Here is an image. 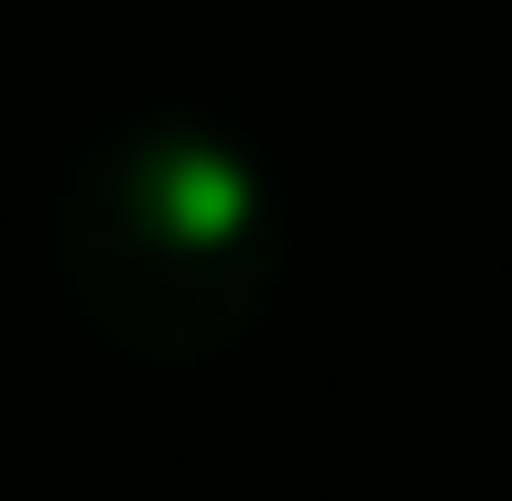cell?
<instances>
[{
    "label": "cell",
    "mask_w": 512,
    "mask_h": 501,
    "mask_svg": "<svg viewBox=\"0 0 512 501\" xmlns=\"http://www.w3.org/2000/svg\"><path fill=\"white\" fill-rule=\"evenodd\" d=\"M273 262H284L273 197L207 131H131L77 175L66 273L120 349H153V360L218 349L229 327L262 316Z\"/></svg>",
    "instance_id": "1"
}]
</instances>
